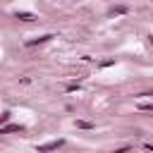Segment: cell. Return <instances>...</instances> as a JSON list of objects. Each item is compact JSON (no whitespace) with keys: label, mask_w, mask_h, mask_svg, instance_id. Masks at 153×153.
I'll return each instance as SVG.
<instances>
[{"label":"cell","mask_w":153,"mask_h":153,"mask_svg":"<svg viewBox=\"0 0 153 153\" xmlns=\"http://www.w3.org/2000/svg\"><path fill=\"white\" fill-rule=\"evenodd\" d=\"M62 143H65L62 139H57V141H48V143L38 146V148H36V153H48V151H57V148H60Z\"/></svg>","instance_id":"6da1fadb"},{"label":"cell","mask_w":153,"mask_h":153,"mask_svg":"<svg viewBox=\"0 0 153 153\" xmlns=\"http://www.w3.org/2000/svg\"><path fill=\"white\" fill-rule=\"evenodd\" d=\"M53 36L50 33H45V36H38V38H31V41H26V45H38V43H45V41H50Z\"/></svg>","instance_id":"7a4b0ae2"},{"label":"cell","mask_w":153,"mask_h":153,"mask_svg":"<svg viewBox=\"0 0 153 153\" xmlns=\"http://www.w3.org/2000/svg\"><path fill=\"white\" fill-rule=\"evenodd\" d=\"M24 127L22 124H7V127H0V134H10V131H22Z\"/></svg>","instance_id":"3957f363"},{"label":"cell","mask_w":153,"mask_h":153,"mask_svg":"<svg viewBox=\"0 0 153 153\" xmlns=\"http://www.w3.org/2000/svg\"><path fill=\"white\" fill-rule=\"evenodd\" d=\"M14 17H17V19H22V22H31V19H36L31 12H17Z\"/></svg>","instance_id":"277c9868"},{"label":"cell","mask_w":153,"mask_h":153,"mask_svg":"<svg viewBox=\"0 0 153 153\" xmlns=\"http://www.w3.org/2000/svg\"><path fill=\"white\" fill-rule=\"evenodd\" d=\"M76 127L79 129H93V124L91 122H84V120H76Z\"/></svg>","instance_id":"5b68a950"},{"label":"cell","mask_w":153,"mask_h":153,"mask_svg":"<svg viewBox=\"0 0 153 153\" xmlns=\"http://www.w3.org/2000/svg\"><path fill=\"white\" fill-rule=\"evenodd\" d=\"M139 108H141V110H143V112H148V110H153V105H151V103H141V105H139Z\"/></svg>","instance_id":"8992f818"},{"label":"cell","mask_w":153,"mask_h":153,"mask_svg":"<svg viewBox=\"0 0 153 153\" xmlns=\"http://www.w3.org/2000/svg\"><path fill=\"white\" fill-rule=\"evenodd\" d=\"M112 153H129V146H122V148H117V151H112Z\"/></svg>","instance_id":"52a82bcc"}]
</instances>
